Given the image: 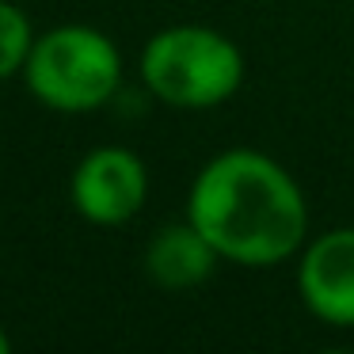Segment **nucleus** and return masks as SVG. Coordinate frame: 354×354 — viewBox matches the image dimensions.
Returning a JSON list of instances; mask_svg holds the SVG:
<instances>
[{
	"mask_svg": "<svg viewBox=\"0 0 354 354\" xmlns=\"http://www.w3.org/2000/svg\"><path fill=\"white\" fill-rule=\"evenodd\" d=\"M187 221L225 263L267 270L305 248L308 202L286 164L236 145L198 168L187 191Z\"/></svg>",
	"mask_w": 354,
	"mask_h": 354,
	"instance_id": "nucleus-1",
	"label": "nucleus"
},
{
	"mask_svg": "<svg viewBox=\"0 0 354 354\" xmlns=\"http://www.w3.org/2000/svg\"><path fill=\"white\" fill-rule=\"evenodd\" d=\"M248 77L244 50L229 35L198 24L164 27L141 50V80L176 111H209L229 103Z\"/></svg>",
	"mask_w": 354,
	"mask_h": 354,
	"instance_id": "nucleus-2",
	"label": "nucleus"
},
{
	"mask_svg": "<svg viewBox=\"0 0 354 354\" xmlns=\"http://www.w3.org/2000/svg\"><path fill=\"white\" fill-rule=\"evenodd\" d=\"M24 77L42 107L62 115H88L118 92L122 54L95 27L65 24L35 39Z\"/></svg>",
	"mask_w": 354,
	"mask_h": 354,
	"instance_id": "nucleus-3",
	"label": "nucleus"
},
{
	"mask_svg": "<svg viewBox=\"0 0 354 354\" xmlns=\"http://www.w3.org/2000/svg\"><path fill=\"white\" fill-rule=\"evenodd\" d=\"M69 198L84 221L92 225H126L141 214L149 198V168L138 153L122 145L92 149L77 164Z\"/></svg>",
	"mask_w": 354,
	"mask_h": 354,
	"instance_id": "nucleus-4",
	"label": "nucleus"
},
{
	"mask_svg": "<svg viewBox=\"0 0 354 354\" xmlns=\"http://www.w3.org/2000/svg\"><path fill=\"white\" fill-rule=\"evenodd\" d=\"M297 297L328 328H354V225L305 240L297 252Z\"/></svg>",
	"mask_w": 354,
	"mask_h": 354,
	"instance_id": "nucleus-5",
	"label": "nucleus"
},
{
	"mask_svg": "<svg viewBox=\"0 0 354 354\" xmlns=\"http://www.w3.org/2000/svg\"><path fill=\"white\" fill-rule=\"evenodd\" d=\"M217 263H221L217 248L191 221L164 225L145 248V274L160 290H171V293L202 286L217 270Z\"/></svg>",
	"mask_w": 354,
	"mask_h": 354,
	"instance_id": "nucleus-6",
	"label": "nucleus"
},
{
	"mask_svg": "<svg viewBox=\"0 0 354 354\" xmlns=\"http://www.w3.org/2000/svg\"><path fill=\"white\" fill-rule=\"evenodd\" d=\"M31 46H35V31L27 12L12 0H0V80L24 73Z\"/></svg>",
	"mask_w": 354,
	"mask_h": 354,
	"instance_id": "nucleus-7",
	"label": "nucleus"
},
{
	"mask_svg": "<svg viewBox=\"0 0 354 354\" xmlns=\"http://www.w3.org/2000/svg\"><path fill=\"white\" fill-rule=\"evenodd\" d=\"M12 351V339H8V331L0 328V354H8Z\"/></svg>",
	"mask_w": 354,
	"mask_h": 354,
	"instance_id": "nucleus-8",
	"label": "nucleus"
}]
</instances>
